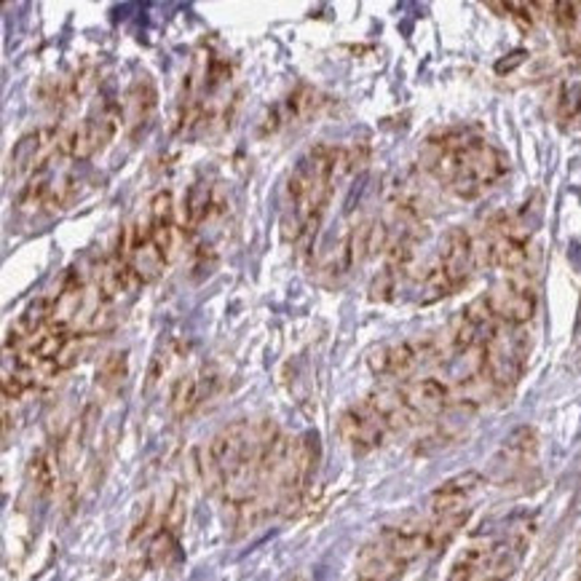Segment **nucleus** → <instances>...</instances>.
Wrapping results in <instances>:
<instances>
[{
  "label": "nucleus",
  "mask_w": 581,
  "mask_h": 581,
  "mask_svg": "<svg viewBox=\"0 0 581 581\" xmlns=\"http://www.w3.org/2000/svg\"><path fill=\"white\" fill-rule=\"evenodd\" d=\"M525 57H528L525 51H515V55H509V60L498 62V64H496V70H498V73H509V70L518 68L520 62H525Z\"/></svg>",
  "instance_id": "c85d7f7f"
},
{
  "label": "nucleus",
  "mask_w": 581,
  "mask_h": 581,
  "mask_svg": "<svg viewBox=\"0 0 581 581\" xmlns=\"http://www.w3.org/2000/svg\"><path fill=\"white\" fill-rule=\"evenodd\" d=\"M174 555H178V536H174L172 531H167V528L161 525L154 533V538H150L148 552H145V566H148V568H167L169 562L174 560Z\"/></svg>",
  "instance_id": "b1692460"
},
{
  "label": "nucleus",
  "mask_w": 581,
  "mask_h": 581,
  "mask_svg": "<svg viewBox=\"0 0 581 581\" xmlns=\"http://www.w3.org/2000/svg\"><path fill=\"white\" fill-rule=\"evenodd\" d=\"M252 434H255V426H252L250 421H233V424L222 426L220 432L215 434L213 443L204 445L209 459L215 461V467L220 469L222 477H226V483L228 477L242 467L246 453H250Z\"/></svg>",
  "instance_id": "9b49d317"
},
{
  "label": "nucleus",
  "mask_w": 581,
  "mask_h": 581,
  "mask_svg": "<svg viewBox=\"0 0 581 581\" xmlns=\"http://www.w3.org/2000/svg\"><path fill=\"white\" fill-rule=\"evenodd\" d=\"M57 469H60V461H57L55 450H38L33 453L31 463H27V483L31 488L38 493V496H49L57 485Z\"/></svg>",
  "instance_id": "aec40b11"
},
{
  "label": "nucleus",
  "mask_w": 581,
  "mask_h": 581,
  "mask_svg": "<svg viewBox=\"0 0 581 581\" xmlns=\"http://www.w3.org/2000/svg\"><path fill=\"white\" fill-rule=\"evenodd\" d=\"M552 11V22L568 55L581 60V3H544Z\"/></svg>",
  "instance_id": "a211bd4d"
},
{
  "label": "nucleus",
  "mask_w": 581,
  "mask_h": 581,
  "mask_svg": "<svg viewBox=\"0 0 581 581\" xmlns=\"http://www.w3.org/2000/svg\"><path fill=\"white\" fill-rule=\"evenodd\" d=\"M156 110H158V89L154 75L137 73L132 84H129L121 102V121L123 126H126L129 137L137 140L140 134L150 126V121L156 119Z\"/></svg>",
  "instance_id": "9d476101"
},
{
  "label": "nucleus",
  "mask_w": 581,
  "mask_h": 581,
  "mask_svg": "<svg viewBox=\"0 0 581 581\" xmlns=\"http://www.w3.org/2000/svg\"><path fill=\"white\" fill-rule=\"evenodd\" d=\"M340 174H343V148L336 145H316L298 161L287 178L285 198H281L285 242H303L319 228Z\"/></svg>",
  "instance_id": "f03ea898"
},
{
  "label": "nucleus",
  "mask_w": 581,
  "mask_h": 581,
  "mask_svg": "<svg viewBox=\"0 0 581 581\" xmlns=\"http://www.w3.org/2000/svg\"><path fill=\"white\" fill-rule=\"evenodd\" d=\"M119 113L113 110H102V113L89 116L64 132L60 140H55L57 156H68L73 161H89L97 154H102L110 143H113L116 132H119Z\"/></svg>",
  "instance_id": "39448f33"
},
{
  "label": "nucleus",
  "mask_w": 581,
  "mask_h": 581,
  "mask_svg": "<svg viewBox=\"0 0 581 581\" xmlns=\"http://www.w3.org/2000/svg\"><path fill=\"white\" fill-rule=\"evenodd\" d=\"M469 515L472 512H461V515H439V518H428L426 522V549L428 552H439L448 547L463 525H467Z\"/></svg>",
  "instance_id": "412c9836"
},
{
  "label": "nucleus",
  "mask_w": 581,
  "mask_h": 581,
  "mask_svg": "<svg viewBox=\"0 0 581 581\" xmlns=\"http://www.w3.org/2000/svg\"><path fill=\"white\" fill-rule=\"evenodd\" d=\"M185 515H187V493L183 485H178L172 493V498H169V507H167V512H164L161 525L167 528V531H172L174 536H180V531H183V525H185Z\"/></svg>",
  "instance_id": "a878e982"
},
{
  "label": "nucleus",
  "mask_w": 581,
  "mask_h": 581,
  "mask_svg": "<svg viewBox=\"0 0 581 581\" xmlns=\"http://www.w3.org/2000/svg\"><path fill=\"white\" fill-rule=\"evenodd\" d=\"M501 330L493 336L483 349V370L498 395H509L518 386L522 370L528 362V338L518 332V327Z\"/></svg>",
  "instance_id": "7ed1b4c3"
},
{
  "label": "nucleus",
  "mask_w": 581,
  "mask_h": 581,
  "mask_svg": "<svg viewBox=\"0 0 581 581\" xmlns=\"http://www.w3.org/2000/svg\"><path fill=\"white\" fill-rule=\"evenodd\" d=\"M474 263H477V250H474L472 233L461 226L445 231L437 250V263L432 266L434 271L443 274L450 281V287L459 292L469 281V276H472Z\"/></svg>",
  "instance_id": "6e6552de"
},
{
  "label": "nucleus",
  "mask_w": 581,
  "mask_h": 581,
  "mask_svg": "<svg viewBox=\"0 0 581 581\" xmlns=\"http://www.w3.org/2000/svg\"><path fill=\"white\" fill-rule=\"evenodd\" d=\"M581 113V84L568 86L560 97V119L573 121Z\"/></svg>",
  "instance_id": "cd10ccee"
},
{
  "label": "nucleus",
  "mask_w": 581,
  "mask_h": 581,
  "mask_svg": "<svg viewBox=\"0 0 581 581\" xmlns=\"http://www.w3.org/2000/svg\"><path fill=\"white\" fill-rule=\"evenodd\" d=\"M485 477L480 472H461L434 488L428 496V518H439V515H461L472 512V498L483 488Z\"/></svg>",
  "instance_id": "ddd939ff"
},
{
  "label": "nucleus",
  "mask_w": 581,
  "mask_h": 581,
  "mask_svg": "<svg viewBox=\"0 0 581 581\" xmlns=\"http://www.w3.org/2000/svg\"><path fill=\"white\" fill-rule=\"evenodd\" d=\"M485 298H488L496 319L507 327H522L536 314V287H533L528 271L509 274L507 279L493 285Z\"/></svg>",
  "instance_id": "423d86ee"
},
{
  "label": "nucleus",
  "mask_w": 581,
  "mask_h": 581,
  "mask_svg": "<svg viewBox=\"0 0 581 581\" xmlns=\"http://www.w3.org/2000/svg\"><path fill=\"white\" fill-rule=\"evenodd\" d=\"M202 402L204 399H202V384H198V373L180 375L172 386V399H169L172 413L178 415V419H185V415H191Z\"/></svg>",
  "instance_id": "5701e85b"
},
{
  "label": "nucleus",
  "mask_w": 581,
  "mask_h": 581,
  "mask_svg": "<svg viewBox=\"0 0 581 581\" xmlns=\"http://www.w3.org/2000/svg\"><path fill=\"white\" fill-rule=\"evenodd\" d=\"M445 351V346L437 338H413V340H399V343H386L378 349L370 351L367 367L373 370L378 378L389 380H410V375L415 373L424 362L434 360Z\"/></svg>",
  "instance_id": "20e7f679"
},
{
  "label": "nucleus",
  "mask_w": 581,
  "mask_h": 581,
  "mask_svg": "<svg viewBox=\"0 0 581 581\" xmlns=\"http://www.w3.org/2000/svg\"><path fill=\"white\" fill-rule=\"evenodd\" d=\"M325 108V97L314 89V86H298L295 92L287 94L279 105H274L268 110L266 119L261 121V134L268 137V134H276L279 129L295 126V123H306L319 116V110Z\"/></svg>",
  "instance_id": "1a4fd4ad"
},
{
  "label": "nucleus",
  "mask_w": 581,
  "mask_h": 581,
  "mask_svg": "<svg viewBox=\"0 0 581 581\" xmlns=\"http://www.w3.org/2000/svg\"><path fill=\"white\" fill-rule=\"evenodd\" d=\"M172 360H174V349H172V343L158 346V351L154 354V360H150L148 386H156L158 380H161L164 375H167V370H169V365H172Z\"/></svg>",
  "instance_id": "bb28decb"
},
{
  "label": "nucleus",
  "mask_w": 581,
  "mask_h": 581,
  "mask_svg": "<svg viewBox=\"0 0 581 581\" xmlns=\"http://www.w3.org/2000/svg\"><path fill=\"white\" fill-rule=\"evenodd\" d=\"M399 276L402 271L395 266H389V263H384V268H380L378 274L373 276V281H370V290H367V298L373 303H391L395 301L397 290H399Z\"/></svg>",
  "instance_id": "393cba45"
},
{
  "label": "nucleus",
  "mask_w": 581,
  "mask_h": 581,
  "mask_svg": "<svg viewBox=\"0 0 581 581\" xmlns=\"http://www.w3.org/2000/svg\"><path fill=\"white\" fill-rule=\"evenodd\" d=\"M148 233L154 239V244L158 246V252L164 255V261H172L174 255V198L169 191H158L150 202V213H148Z\"/></svg>",
  "instance_id": "2eb2a0df"
},
{
  "label": "nucleus",
  "mask_w": 581,
  "mask_h": 581,
  "mask_svg": "<svg viewBox=\"0 0 581 581\" xmlns=\"http://www.w3.org/2000/svg\"><path fill=\"white\" fill-rule=\"evenodd\" d=\"M404 408L413 413L415 421H428L443 415L453 404V391L448 384L437 378H413L399 384Z\"/></svg>",
  "instance_id": "f8f14e48"
},
{
  "label": "nucleus",
  "mask_w": 581,
  "mask_h": 581,
  "mask_svg": "<svg viewBox=\"0 0 581 581\" xmlns=\"http://www.w3.org/2000/svg\"><path fill=\"white\" fill-rule=\"evenodd\" d=\"M538 456V437L531 426H520L504 439L501 450L496 456V469L501 472V480H512L525 474L536 463Z\"/></svg>",
  "instance_id": "4468645a"
},
{
  "label": "nucleus",
  "mask_w": 581,
  "mask_h": 581,
  "mask_svg": "<svg viewBox=\"0 0 581 581\" xmlns=\"http://www.w3.org/2000/svg\"><path fill=\"white\" fill-rule=\"evenodd\" d=\"M129 375V351H110L97 365V389L102 395H116Z\"/></svg>",
  "instance_id": "4be33fe9"
},
{
  "label": "nucleus",
  "mask_w": 581,
  "mask_h": 581,
  "mask_svg": "<svg viewBox=\"0 0 581 581\" xmlns=\"http://www.w3.org/2000/svg\"><path fill=\"white\" fill-rule=\"evenodd\" d=\"M426 172L459 198H480L507 178L509 158L485 137L450 132L428 140L424 148Z\"/></svg>",
  "instance_id": "f257e3e1"
},
{
  "label": "nucleus",
  "mask_w": 581,
  "mask_h": 581,
  "mask_svg": "<svg viewBox=\"0 0 581 581\" xmlns=\"http://www.w3.org/2000/svg\"><path fill=\"white\" fill-rule=\"evenodd\" d=\"M493 557L496 547L491 542L469 544L450 568L448 581H493Z\"/></svg>",
  "instance_id": "dca6fc26"
},
{
  "label": "nucleus",
  "mask_w": 581,
  "mask_h": 581,
  "mask_svg": "<svg viewBox=\"0 0 581 581\" xmlns=\"http://www.w3.org/2000/svg\"><path fill=\"white\" fill-rule=\"evenodd\" d=\"M338 428H340V437H343V443L349 445L354 456L373 453L375 448L384 445L386 434L391 432L389 424H386V421L375 413L373 404H370L367 399H362V402L346 408L343 415H340Z\"/></svg>",
  "instance_id": "0eeeda50"
},
{
  "label": "nucleus",
  "mask_w": 581,
  "mask_h": 581,
  "mask_svg": "<svg viewBox=\"0 0 581 581\" xmlns=\"http://www.w3.org/2000/svg\"><path fill=\"white\" fill-rule=\"evenodd\" d=\"M49 145V132L46 129H35V132L22 134L20 140L11 148V158H9V178L11 180H22L27 174L35 172L38 167V158Z\"/></svg>",
  "instance_id": "f3484780"
},
{
  "label": "nucleus",
  "mask_w": 581,
  "mask_h": 581,
  "mask_svg": "<svg viewBox=\"0 0 581 581\" xmlns=\"http://www.w3.org/2000/svg\"><path fill=\"white\" fill-rule=\"evenodd\" d=\"M217 202H215V193H213V185L204 183V180H198V183L191 185V191H187L185 196V209H183V231L193 233L198 231V228L204 226V222L209 220L215 213Z\"/></svg>",
  "instance_id": "6ab92c4d"
}]
</instances>
